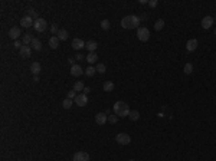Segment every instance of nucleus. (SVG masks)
Segmentation results:
<instances>
[{"mask_svg": "<svg viewBox=\"0 0 216 161\" xmlns=\"http://www.w3.org/2000/svg\"><path fill=\"white\" fill-rule=\"evenodd\" d=\"M183 71H184V74L190 75V74L193 72V65H192V63H186V65H184V69H183Z\"/></svg>", "mask_w": 216, "mask_h": 161, "instance_id": "nucleus-30", "label": "nucleus"}, {"mask_svg": "<svg viewBox=\"0 0 216 161\" xmlns=\"http://www.w3.org/2000/svg\"><path fill=\"white\" fill-rule=\"evenodd\" d=\"M28 13H29V16H30L33 20H38V19H39V14H38V12H36V10L29 9V10H28Z\"/></svg>", "mask_w": 216, "mask_h": 161, "instance_id": "nucleus-28", "label": "nucleus"}, {"mask_svg": "<svg viewBox=\"0 0 216 161\" xmlns=\"http://www.w3.org/2000/svg\"><path fill=\"white\" fill-rule=\"evenodd\" d=\"M114 114L117 115V117H128L130 115V107L128 104H126L124 101H117L115 104H114Z\"/></svg>", "mask_w": 216, "mask_h": 161, "instance_id": "nucleus-2", "label": "nucleus"}, {"mask_svg": "<svg viewBox=\"0 0 216 161\" xmlns=\"http://www.w3.org/2000/svg\"><path fill=\"white\" fill-rule=\"evenodd\" d=\"M108 121L111 122V124H115L117 121H118V117L114 114V115H108Z\"/></svg>", "mask_w": 216, "mask_h": 161, "instance_id": "nucleus-35", "label": "nucleus"}, {"mask_svg": "<svg viewBox=\"0 0 216 161\" xmlns=\"http://www.w3.org/2000/svg\"><path fill=\"white\" fill-rule=\"evenodd\" d=\"M102 89H104L105 92H111V91L114 89V83H112L111 80H107V82H104V85H102Z\"/></svg>", "mask_w": 216, "mask_h": 161, "instance_id": "nucleus-23", "label": "nucleus"}, {"mask_svg": "<svg viewBox=\"0 0 216 161\" xmlns=\"http://www.w3.org/2000/svg\"><path fill=\"white\" fill-rule=\"evenodd\" d=\"M59 30H61V29L58 28V25H56V23H53V25L50 26V32H52V35H53V36H56Z\"/></svg>", "mask_w": 216, "mask_h": 161, "instance_id": "nucleus-32", "label": "nucleus"}, {"mask_svg": "<svg viewBox=\"0 0 216 161\" xmlns=\"http://www.w3.org/2000/svg\"><path fill=\"white\" fill-rule=\"evenodd\" d=\"M30 46H32V49H35V50H41V49H42V42L39 39H36V38H33Z\"/></svg>", "mask_w": 216, "mask_h": 161, "instance_id": "nucleus-19", "label": "nucleus"}, {"mask_svg": "<svg viewBox=\"0 0 216 161\" xmlns=\"http://www.w3.org/2000/svg\"><path fill=\"white\" fill-rule=\"evenodd\" d=\"M128 161H135V160H128Z\"/></svg>", "mask_w": 216, "mask_h": 161, "instance_id": "nucleus-42", "label": "nucleus"}, {"mask_svg": "<svg viewBox=\"0 0 216 161\" xmlns=\"http://www.w3.org/2000/svg\"><path fill=\"white\" fill-rule=\"evenodd\" d=\"M85 47L88 49V53H89V52H95L97 47H98V43H97L95 40H88L85 43Z\"/></svg>", "mask_w": 216, "mask_h": 161, "instance_id": "nucleus-15", "label": "nucleus"}, {"mask_svg": "<svg viewBox=\"0 0 216 161\" xmlns=\"http://www.w3.org/2000/svg\"><path fill=\"white\" fill-rule=\"evenodd\" d=\"M41 69H42V66H41V63H39V62H33V63L30 65V71H32V74H33V75H39Z\"/></svg>", "mask_w": 216, "mask_h": 161, "instance_id": "nucleus-17", "label": "nucleus"}, {"mask_svg": "<svg viewBox=\"0 0 216 161\" xmlns=\"http://www.w3.org/2000/svg\"><path fill=\"white\" fill-rule=\"evenodd\" d=\"M13 46H14V47H17V49H20V47L23 46V43H20L19 40H14V43H13Z\"/></svg>", "mask_w": 216, "mask_h": 161, "instance_id": "nucleus-36", "label": "nucleus"}, {"mask_svg": "<svg viewBox=\"0 0 216 161\" xmlns=\"http://www.w3.org/2000/svg\"><path fill=\"white\" fill-rule=\"evenodd\" d=\"M85 43L82 39H79V38H77V39L72 40V47L75 49V50H81V49H84L85 47Z\"/></svg>", "mask_w": 216, "mask_h": 161, "instance_id": "nucleus-12", "label": "nucleus"}, {"mask_svg": "<svg viewBox=\"0 0 216 161\" xmlns=\"http://www.w3.org/2000/svg\"><path fill=\"white\" fill-rule=\"evenodd\" d=\"M72 161H89V154L86 151H78L74 154Z\"/></svg>", "mask_w": 216, "mask_h": 161, "instance_id": "nucleus-7", "label": "nucleus"}, {"mask_svg": "<svg viewBox=\"0 0 216 161\" xmlns=\"http://www.w3.org/2000/svg\"><path fill=\"white\" fill-rule=\"evenodd\" d=\"M82 74H85V71H84L78 63H75L74 66H71V75H72V76H77V78H78V76H81Z\"/></svg>", "mask_w": 216, "mask_h": 161, "instance_id": "nucleus-9", "label": "nucleus"}, {"mask_svg": "<svg viewBox=\"0 0 216 161\" xmlns=\"http://www.w3.org/2000/svg\"><path fill=\"white\" fill-rule=\"evenodd\" d=\"M128 117H130V120L131 121H137L138 118H140V112H138V111H131Z\"/></svg>", "mask_w": 216, "mask_h": 161, "instance_id": "nucleus-29", "label": "nucleus"}, {"mask_svg": "<svg viewBox=\"0 0 216 161\" xmlns=\"http://www.w3.org/2000/svg\"><path fill=\"white\" fill-rule=\"evenodd\" d=\"M115 141H117L118 144H121V145H128L130 141H131V138H130L128 134H126V132H120V134L115 135Z\"/></svg>", "mask_w": 216, "mask_h": 161, "instance_id": "nucleus-5", "label": "nucleus"}, {"mask_svg": "<svg viewBox=\"0 0 216 161\" xmlns=\"http://www.w3.org/2000/svg\"><path fill=\"white\" fill-rule=\"evenodd\" d=\"M72 104H75L72 99H69V98H65V99H63V102H62V107H63L65 109H69V108L72 107Z\"/></svg>", "mask_w": 216, "mask_h": 161, "instance_id": "nucleus-24", "label": "nucleus"}, {"mask_svg": "<svg viewBox=\"0 0 216 161\" xmlns=\"http://www.w3.org/2000/svg\"><path fill=\"white\" fill-rule=\"evenodd\" d=\"M82 59H86L84 55H81V53H78L77 56H75V61H82Z\"/></svg>", "mask_w": 216, "mask_h": 161, "instance_id": "nucleus-38", "label": "nucleus"}, {"mask_svg": "<svg viewBox=\"0 0 216 161\" xmlns=\"http://www.w3.org/2000/svg\"><path fill=\"white\" fill-rule=\"evenodd\" d=\"M19 161H23V160H19Z\"/></svg>", "mask_w": 216, "mask_h": 161, "instance_id": "nucleus-44", "label": "nucleus"}, {"mask_svg": "<svg viewBox=\"0 0 216 161\" xmlns=\"http://www.w3.org/2000/svg\"><path fill=\"white\" fill-rule=\"evenodd\" d=\"M33 82H39V76H38V75L33 76Z\"/></svg>", "mask_w": 216, "mask_h": 161, "instance_id": "nucleus-41", "label": "nucleus"}, {"mask_svg": "<svg viewBox=\"0 0 216 161\" xmlns=\"http://www.w3.org/2000/svg\"><path fill=\"white\" fill-rule=\"evenodd\" d=\"M95 69H97V72H99V74H104V72L107 71V68H105L104 63H98V65L95 66Z\"/></svg>", "mask_w": 216, "mask_h": 161, "instance_id": "nucleus-31", "label": "nucleus"}, {"mask_svg": "<svg viewBox=\"0 0 216 161\" xmlns=\"http://www.w3.org/2000/svg\"><path fill=\"white\" fill-rule=\"evenodd\" d=\"M137 38L141 42H147L150 39V30L147 28H138L137 29Z\"/></svg>", "mask_w": 216, "mask_h": 161, "instance_id": "nucleus-4", "label": "nucleus"}, {"mask_svg": "<svg viewBox=\"0 0 216 161\" xmlns=\"http://www.w3.org/2000/svg\"><path fill=\"white\" fill-rule=\"evenodd\" d=\"M212 25H213V17L212 16H205L202 19V28L203 29H210Z\"/></svg>", "mask_w": 216, "mask_h": 161, "instance_id": "nucleus-11", "label": "nucleus"}, {"mask_svg": "<svg viewBox=\"0 0 216 161\" xmlns=\"http://www.w3.org/2000/svg\"><path fill=\"white\" fill-rule=\"evenodd\" d=\"M89 92H91V89H89V88H86V86H85V89H84V94H85V95H88Z\"/></svg>", "mask_w": 216, "mask_h": 161, "instance_id": "nucleus-40", "label": "nucleus"}, {"mask_svg": "<svg viewBox=\"0 0 216 161\" xmlns=\"http://www.w3.org/2000/svg\"><path fill=\"white\" fill-rule=\"evenodd\" d=\"M138 25H140V17L135 14H128V16L123 17V20H121V26L127 30L138 28Z\"/></svg>", "mask_w": 216, "mask_h": 161, "instance_id": "nucleus-1", "label": "nucleus"}, {"mask_svg": "<svg viewBox=\"0 0 216 161\" xmlns=\"http://www.w3.org/2000/svg\"><path fill=\"white\" fill-rule=\"evenodd\" d=\"M86 61H88L89 65H91V63H95V62L98 61V55H97L95 52H89L88 56H86Z\"/></svg>", "mask_w": 216, "mask_h": 161, "instance_id": "nucleus-18", "label": "nucleus"}, {"mask_svg": "<svg viewBox=\"0 0 216 161\" xmlns=\"http://www.w3.org/2000/svg\"><path fill=\"white\" fill-rule=\"evenodd\" d=\"M33 29H35L36 32H39V33L45 32V30L48 29V23H46V20H45L43 17H39L38 20H35V23H33Z\"/></svg>", "mask_w": 216, "mask_h": 161, "instance_id": "nucleus-3", "label": "nucleus"}, {"mask_svg": "<svg viewBox=\"0 0 216 161\" xmlns=\"http://www.w3.org/2000/svg\"><path fill=\"white\" fill-rule=\"evenodd\" d=\"M56 36H58V39H59V40H66V39H68V32H66V30H63V29H61V30L58 32V35H56Z\"/></svg>", "mask_w": 216, "mask_h": 161, "instance_id": "nucleus-25", "label": "nucleus"}, {"mask_svg": "<svg viewBox=\"0 0 216 161\" xmlns=\"http://www.w3.org/2000/svg\"><path fill=\"white\" fill-rule=\"evenodd\" d=\"M20 35H22V32H20V28H12L10 30H9V38L13 40H17L20 38Z\"/></svg>", "mask_w": 216, "mask_h": 161, "instance_id": "nucleus-10", "label": "nucleus"}, {"mask_svg": "<svg viewBox=\"0 0 216 161\" xmlns=\"http://www.w3.org/2000/svg\"><path fill=\"white\" fill-rule=\"evenodd\" d=\"M197 45H199L197 39H190V40H187V43H186V49L189 52H193V50L197 49Z\"/></svg>", "mask_w": 216, "mask_h": 161, "instance_id": "nucleus-14", "label": "nucleus"}, {"mask_svg": "<svg viewBox=\"0 0 216 161\" xmlns=\"http://www.w3.org/2000/svg\"><path fill=\"white\" fill-rule=\"evenodd\" d=\"M33 23H35V20H33L29 14H28V16H23V17L20 19V26H22V28H26V29H28V28H32Z\"/></svg>", "mask_w": 216, "mask_h": 161, "instance_id": "nucleus-8", "label": "nucleus"}, {"mask_svg": "<svg viewBox=\"0 0 216 161\" xmlns=\"http://www.w3.org/2000/svg\"><path fill=\"white\" fill-rule=\"evenodd\" d=\"M107 121H108V115H105V112H99L95 115V122L98 125H104Z\"/></svg>", "mask_w": 216, "mask_h": 161, "instance_id": "nucleus-13", "label": "nucleus"}, {"mask_svg": "<svg viewBox=\"0 0 216 161\" xmlns=\"http://www.w3.org/2000/svg\"><path fill=\"white\" fill-rule=\"evenodd\" d=\"M74 102H75L78 107H85L86 104H88V96H86L85 94H78L77 98L74 99Z\"/></svg>", "mask_w": 216, "mask_h": 161, "instance_id": "nucleus-6", "label": "nucleus"}, {"mask_svg": "<svg viewBox=\"0 0 216 161\" xmlns=\"http://www.w3.org/2000/svg\"><path fill=\"white\" fill-rule=\"evenodd\" d=\"M101 29H104V30H108L110 29V20H102L101 22Z\"/></svg>", "mask_w": 216, "mask_h": 161, "instance_id": "nucleus-33", "label": "nucleus"}, {"mask_svg": "<svg viewBox=\"0 0 216 161\" xmlns=\"http://www.w3.org/2000/svg\"><path fill=\"white\" fill-rule=\"evenodd\" d=\"M32 40H33L32 35H29V33H25V35H23V38H22V43H23L25 46H28V45H30V43H32Z\"/></svg>", "mask_w": 216, "mask_h": 161, "instance_id": "nucleus-22", "label": "nucleus"}, {"mask_svg": "<svg viewBox=\"0 0 216 161\" xmlns=\"http://www.w3.org/2000/svg\"><path fill=\"white\" fill-rule=\"evenodd\" d=\"M59 42H61V40L58 39V36H52V38L49 39V46H50L52 49H56V47L59 46Z\"/></svg>", "mask_w": 216, "mask_h": 161, "instance_id": "nucleus-21", "label": "nucleus"}, {"mask_svg": "<svg viewBox=\"0 0 216 161\" xmlns=\"http://www.w3.org/2000/svg\"><path fill=\"white\" fill-rule=\"evenodd\" d=\"M95 72H97V69H95L94 66H91V65H89V66L85 69V75H88V76H94V75H95Z\"/></svg>", "mask_w": 216, "mask_h": 161, "instance_id": "nucleus-27", "label": "nucleus"}, {"mask_svg": "<svg viewBox=\"0 0 216 161\" xmlns=\"http://www.w3.org/2000/svg\"><path fill=\"white\" fill-rule=\"evenodd\" d=\"M84 89H85V85H84L82 80H77V82L74 83V91H75V92H81V91H84Z\"/></svg>", "mask_w": 216, "mask_h": 161, "instance_id": "nucleus-20", "label": "nucleus"}, {"mask_svg": "<svg viewBox=\"0 0 216 161\" xmlns=\"http://www.w3.org/2000/svg\"><path fill=\"white\" fill-rule=\"evenodd\" d=\"M77 95H78V94H77V92H75V91L72 89V91H69V92H68V95H66V98H69V99H72V101H74V99L77 98Z\"/></svg>", "mask_w": 216, "mask_h": 161, "instance_id": "nucleus-34", "label": "nucleus"}, {"mask_svg": "<svg viewBox=\"0 0 216 161\" xmlns=\"http://www.w3.org/2000/svg\"><path fill=\"white\" fill-rule=\"evenodd\" d=\"M19 50H20V56H22V58H29V56H30V53H32L30 47H29V46H25V45H23Z\"/></svg>", "mask_w": 216, "mask_h": 161, "instance_id": "nucleus-16", "label": "nucleus"}, {"mask_svg": "<svg viewBox=\"0 0 216 161\" xmlns=\"http://www.w3.org/2000/svg\"><path fill=\"white\" fill-rule=\"evenodd\" d=\"M148 6H150V7H156V6H157V0H150V1H148Z\"/></svg>", "mask_w": 216, "mask_h": 161, "instance_id": "nucleus-37", "label": "nucleus"}, {"mask_svg": "<svg viewBox=\"0 0 216 161\" xmlns=\"http://www.w3.org/2000/svg\"><path fill=\"white\" fill-rule=\"evenodd\" d=\"M68 63H69L71 66H74V65H75V58H69V59H68Z\"/></svg>", "mask_w": 216, "mask_h": 161, "instance_id": "nucleus-39", "label": "nucleus"}, {"mask_svg": "<svg viewBox=\"0 0 216 161\" xmlns=\"http://www.w3.org/2000/svg\"><path fill=\"white\" fill-rule=\"evenodd\" d=\"M215 35H216V29H215Z\"/></svg>", "mask_w": 216, "mask_h": 161, "instance_id": "nucleus-43", "label": "nucleus"}, {"mask_svg": "<svg viewBox=\"0 0 216 161\" xmlns=\"http://www.w3.org/2000/svg\"><path fill=\"white\" fill-rule=\"evenodd\" d=\"M163 26H164V20H163V19H159V20L154 23V29H156L157 32H159V30H161V29H163Z\"/></svg>", "mask_w": 216, "mask_h": 161, "instance_id": "nucleus-26", "label": "nucleus"}]
</instances>
